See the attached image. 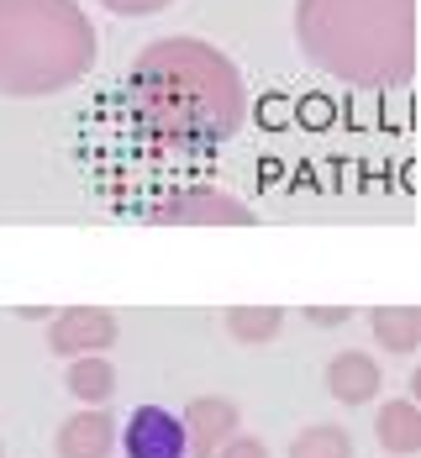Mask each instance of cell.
<instances>
[{"label":"cell","mask_w":421,"mask_h":458,"mask_svg":"<svg viewBox=\"0 0 421 458\" xmlns=\"http://www.w3.org/2000/svg\"><path fill=\"white\" fill-rule=\"evenodd\" d=\"M153 222H211V227H248L253 206L232 200L227 190H185L164 206H153Z\"/></svg>","instance_id":"obj_6"},{"label":"cell","mask_w":421,"mask_h":458,"mask_svg":"<svg viewBox=\"0 0 421 458\" xmlns=\"http://www.w3.org/2000/svg\"><path fill=\"white\" fill-rule=\"evenodd\" d=\"M280 327H284L280 306H232L227 311V332L237 343H269V337H280Z\"/></svg>","instance_id":"obj_13"},{"label":"cell","mask_w":421,"mask_h":458,"mask_svg":"<svg viewBox=\"0 0 421 458\" xmlns=\"http://www.w3.org/2000/svg\"><path fill=\"white\" fill-rule=\"evenodd\" d=\"M369 327H375L379 348H390V353H417L421 348V311L417 306H379L375 317H369Z\"/></svg>","instance_id":"obj_11"},{"label":"cell","mask_w":421,"mask_h":458,"mask_svg":"<svg viewBox=\"0 0 421 458\" xmlns=\"http://www.w3.org/2000/svg\"><path fill=\"white\" fill-rule=\"evenodd\" d=\"M306 317L316 321V327H342V321H348V306H311Z\"/></svg>","instance_id":"obj_17"},{"label":"cell","mask_w":421,"mask_h":458,"mask_svg":"<svg viewBox=\"0 0 421 458\" xmlns=\"http://www.w3.org/2000/svg\"><path fill=\"white\" fill-rule=\"evenodd\" d=\"M116 454V421L105 406L74 411L58 427V458H111Z\"/></svg>","instance_id":"obj_8"},{"label":"cell","mask_w":421,"mask_h":458,"mask_svg":"<svg viewBox=\"0 0 421 458\" xmlns=\"http://www.w3.org/2000/svg\"><path fill=\"white\" fill-rule=\"evenodd\" d=\"M290 458H353V437L332 421H316L290 443Z\"/></svg>","instance_id":"obj_14"},{"label":"cell","mask_w":421,"mask_h":458,"mask_svg":"<svg viewBox=\"0 0 421 458\" xmlns=\"http://www.w3.org/2000/svg\"><path fill=\"white\" fill-rule=\"evenodd\" d=\"M69 395L74 401H90V406H105L116 395V369H111V359H95V353L69 359Z\"/></svg>","instance_id":"obj_12"},{"label":"cell","mask_w":421,"mask_h":458,"mask_svg":"<svg viewBox=\"0 0 421 458\" xmlns=\"http://www.w3.org/2000/svg\"><path fill=\"white\" fill-rule=\"evenodd\" d=\"M116 448H127V458H189L185 427L164 406H138L127 416V432H116Z\"/></svg>","instance_id":"obj_4"},{"label":"cell","mask_w":421,"mask_h":458,"mask_svg":"<svg viewBox=\"0 0 421 458\" xmlns=\"http://www.w3.org/2000/svg\"><path fill=\"white\" fill-rule=\"evenodd\" d=\"M100 5H111V11H122V16H142V11H158V5H169V0H100Z\"/></svg>","instance_id":"obj_16"},{"label":"cell","mask_w":421,"mask_h":458,"mask_svg":"<svg viewBox=\"0 0 421 458\" xmlns=\"http://www.w3.org/2000/svg\"><path fill=\"white\" fill-rule=\"evenodd\" d=\"M180 427H185V454L211 458L237 432V401H227V395H200V401L185 406Z\"/></svg>","instance_id":"obj_7"},{"label":"cell","mask_w":421,"mask_h":458,"mask_svg":"<svg viewBox=\"0 0 421 458\" xmlns=\"http://www.w3.org/2000/svg\"><path fill=\"white\" fill-rule=\"evenodd\" d=\"M132 111L138 122L169 148H216L237 132L242 122V74L222 47L200 43V38H164L147 43L132 64Z\"/></svg>","instance_id":"obj_1"},{"label":"cell","mask_w":421,"mask_h":458,"mask_svg":"<svg viewBox=\"0 0 421 458\" xmlns=\"http://www.w3.org/2000/svg\"><path fill=\"white\" fill-rule=\"evenodd\" d=\"M95 27L74 0H0V95H47L85 80Z\"/></svg>","instance_id":"obj_3"},{"label":"cell","mask_w":421,"mask_h":458,"mask_svg":"<svg viewBox=\"0 0 421 458\" xmlns=\"http://www.w3.org/2000/svg\"><path fill=\"white\" fill-rule=\"evenodd\" d=\"M379 364L369 353H358V348H348V353H337L327 364V390L332 401H342V406H369L379 395Z\"/></svg>","instance_id":"obj_9"},{"label":"cell","mask_w":421,"mask_h":458,"mask_svg":"<svg viewBox=\"0 0 421 458\" xmlns=\"http://www.w3.org/2000/svg\"><path fill=\"white\" fill-rule=\"evenodd\" d=\"M216 458H269V448H264L258 437H242V432H232V437L216 448Z\"/></svg>","instance_id":"obj_15"},{"label":"cell","mask_w":421,"mask_h":458,"mask_svg":"<svg viewBox=\"0 0 421 458\" xmlns=\"http://www.w3.org/2000/svg\"><path fill=\"white\" fill-rule=\"evenodd\" d=\"M375 437H379V448L395 458L421 454V406L417 401H384L379 421H375Z\"/></svg>","instance_id":"obj_10"},{"label":"cell","mask_w":421,"mask_h":458,"mask_svg":"<svg viewBox=\"0 0 421 458\" xmlns=\"http://www.w3.org/2000/svg\"><path fill=\"white\" fill-rule=\"evenodd\" d=\"M295 38L348 85H400L417 64V0H300Z\"/></svg>","instance_id":"obj_2"},{"label":"cell","mask_w":421,"mask_h":458,"mask_svg":"<svg viewBox=\"0 0 421 458\" xmlns=\"http://www.w3.org/2000/svg\"><path fill=\"white\" fill-rule=\"evenodd\" d=\"M47 343H53V353H63V359L100 353V348H111V343H116V317H111V311H100V306H69V311H58V317H53Z\"/></svg>","instance_id":"obj_5"}]
</instances>
